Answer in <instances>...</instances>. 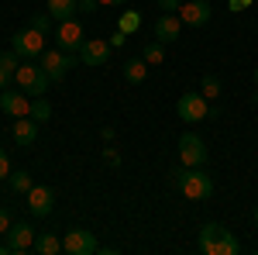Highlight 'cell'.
I'll use <instances>...</instances> for the list:
<instances>
[{
  "instance_id": "7c38bea8",
  "label": "cell",
  "mask_w": 258,
  "mask_h": 255,
  "mask_svg": "<svg viewBox=\"0 0 258 255\" xmlns=\"http://www.w3.org/2000/svg\"><path fill=\"white\" fill-rule=\"evenodd\" d=\"M76 56H80L83 66H107V59H110V41H103V38H86Z\"/></svg>"
},
{
  "instance_id": "d4e9b609",
  "label": "cell",
  "mask_w": 258,
  "mask_h": 255,
  "mask_svg": "<svg viewBox=\"0 0 258 255\" xmlns=\"http://www.w3.org/2000/svg\"><path fill=\"white\" fill-rule=\"evenodd\" d=\"M162 59H165V45H162V41L145 45V62H148V66H162Z\"/></svg>"
},
{
  "instance_id": "5bb4252c",
  "label": "cell",
  "mask_w": 258,
  "mask_h": 255,
  "mask_svg": "<svg viewBox=\"0 0 258 255\" xmlns=\"http://www.w3.org/2000/svg\"><path fill=\"white\" fill-rule=\"evenodd\" d=\"M210 14H214V11H210L207 0H189V4L179 7V21L189 24V28H203V24L210 21Z\"/></svg>"
},
{
  "instance_id": "f35d334b",
  "label": "cell",
  "mask_w": 258,
  "mask_h": 255,
  "mask_svg": "<svg viewBox=\"0 0 258 255\" xmlns=\"http://www.w3.org/2000/svg\"><path fill=\"white\" fill-rule=\"evenodd\" d=\"M0 255H7V245H0Z\"/></svg>"
},
{
  "instance_id": "1f68e13d",
  "label": "cell",
  "mask_w": 258,
  "mask_h": 255,
  "mask_svg": "<svg viewBox=\"0 0 258 255\" xmlns=\"http://www.w3.org/2000/svg\"><path fill=\"white\" fill-rule=\"evenodd\" d=\"M11 224H14V221H11V214L0 207V235H7V228H11Z\"/></svg>"
},
{
  "instance_id": "603a6c76",
  "label": "cell",
  "mask_w": 258,
  "mask_h": 255,
  "mask_svg": "<svg viewBox=\"0 0 258 255\" xmlns=\"http://www.w3.org/2000/svg\"><path fill=\"white\" fill-rule=\"evenodd\" d=\"M200 93H203L207 100H217L220 97V79L214 76V73H207V76H203V83H200Z\"/></svg>"
},
{
  "instance_id": "2e32d148",
  "label": "cell",
  "mask_w": 258,
  "mask_h": 255,
  "mask_svg": "<svg viewBox=\"0 0 258 255\" xmlns=\"http://www.w3.org/2000/svg\"><path fill=\"white\" fill-rule=\"evenodd\" d=\"M220 231H224V224L220 221H207L203 228H200V252L203 255H217V238H220Z\"/></svg>"
},
{
  "instance_id": "8fae6325",
  "label": "cell",
  "mask_w": 258,
  "mask_h": 255,
  "mask_svg": "<svg viewBox=\"0 0 258 255\" xmlns=\"http://www.w3.org/2000/svg\"><path fill=\"white\" fill-rule=\"evenodd\" d=\"M24 196H28V211H31V217H48L52 207H55V190H52V186H31Z\"/></svg>"
},
{
  "instance_id": "83f0119b",
  "label": "cell",
  "mask_w": 258,
  "mask_h": 255,
  "mask_svg": "<svg viewBox=\"0 0 258 255\" xmlns=\"http://www.w3.org/2000/svg\"><path fill=\"white\" fill-rule=\"evenodd\" d=\"M162 14H179V7H182V0H159Z\"/></svg>"
},
{
  "instance_id": "7402d4cb",
  "label": "cell",
  "mask_w": 258,
  "mask_h": 255,
  "mask_svg": "<svg viewBox=\"0 0 258 255\" xmlns=\"http://www.w3.org/2000/svg\"><path fill=\"white\" fill-rule=\"evenodd\" d=\"M117 28L124 31V35H135V31L141 28V14H138V11H124L120 21H117Z\"/></svg>"
},
{
  "instance_id": "9c48e42d",
  "label": "cell",
  "mask_w": 258,
  "mask_h": 255,
  "mask_svg": "<svg viewBox=\"0 0 258 255\" xmlns=\"http://www.w3.org/2000/svg\"><path fill=\"white\" fill-rule=\"evenodd\" d=\"M55 41H59L62 52H80L83 41H86V31H83V24L76 18H66L55 24Z\"/></svg>"
},
{
  "instance_id": "7a4b0ae2",
  "label": "cell",
  "mask_w": 258,
  "mask_h": 255,
  "mask_svg": "<svg viewBox=\"0 0 258 255\" xmlns=\"http://www.w3.org/2000/svg\"><path fill=\"white\" fill-rule=\"evenodd\" d=\"M11 52H18V59H24V62H38L41 52H45V35L28 24V28L11 35Z\"/></svg>"
},
{
  "instance_id": "74e56055",
  "label": "cell",
  "mask_w": 258,
  "mask_h": 255,
  "mask_svg": "<svg viewBox=\"0 0 258 255\" xmlns=\"http://www.w3.org/2000/svg\"><path fill=\"white\" fill-rule=\"evenodd\" d=\"M251 79H255V86H258V66H255V73H251Z\"/></svg>"
},
{
  "instance_id": "8992f818",
  "label": "cell",
  "mask_w": 258,
  "mask_h": 255,
  "mask_svg": "<svg viewBox=\"0 0 258 255\" xmlns=\"http://www.w3.org/2000/svg\"><path fill=\"white\" fill-rule=\"evenodd\" d=\"M176 114L186 124H200V121L210 114V100L203 97V93H182L179 104H176Z\"/></svg>"
},
{
  "instance_id": "cb8c5ba5",
  "label": "cell",
  "mask_w": 258,
  "mask_h": 255,
  "mask_svg": "<svg viewBox=\"0 0 258 255\" xmlns=\"http://www.w3.org/2000/svg\"><path fill=\"white\" fill-rule=\"evenodd\" d=\"M31 186H35V183H31V176H28L24 169H14V173H11V190H14V193H28Z\"/></svg>"
},
{
  "instance_id": "6da1fadb",
  "label": "cell",
  "mask_w": 258,
  "mask_h": 255,
  "mask_svg": "<svg viewBox=\"0 0 258 255\" xmlns=\"http://www.w3.org/2000/svg\"><path fill=\"white\" fill-rule=\"evenodd\" d=\"M172 183L186 200H210L214 196V179L203 173V166H179L172 169Z\"/></svg>"
},
{
  "instance_id": "836d02e7",
  "label": "cell",
  "mask_w": 258,
  "mask_h": 255,
  "mask_svg": "<svg viewBox=\"0 0 258 255\" xmlns=\"http://www.w3.org/2000/svg\"><path fill=\"white\" fill-rule=\"evenodd\" d=\"M248 4H251V0H227V7H231V11H234V14H238V11H244V7H248Z\"/></svg>"
},
{
  "instance_id": "4fadbf2b",
  "label": "cell",
  "mask_w": 258,
  "mask_h": 255,
  "mask_svg": "<svg viewBox=\"0 0 258 255\" xmlns=\"http://www.w3.org/2000/svg\"><path fill=\"white\" fill-rule=\"evenodd\" d=\"M11 138H14L18 148H31V145L38 141V121L35 118H14V124H11Z\"/></svg>"
},
{
  "instance_id": "484cf974",
  "label": "cell",
  "mask_w": 258,
  "mask_h": 255,
  "mask_svg": "<svg viewBox=\"0 0 258 255\" xmlns=\"http://www.w3.org/2000/svg\"><path fill=\"white\" fill-rule=\"evenodd\" d=\"M28 24H31L35 31H41V35H48V31H52V24H55V18L45 11V14H31V21H28Z\"/></svg>"
},
{
  "instance_id": "277c9868",
  "label": "cell",
  "mask_w": 258,
  "mask_h": 255,
  "mask_svg": "<svg viewBox=\"0 0 258 255\" xmlns=\"http://www.w3.org/2000/svg\"><path fill=\"white\" fill-rule=\"evenodd\" d=\"M38 66L52 76V83H59V79H66V73L76 66V56H73V52H62V48H45Z\"/></svg>"
},
{
  "instance_id": "e0dca14e",
  "label": "cell",
  "mask_w": 258,
  "mask_h": 255,
  "mask_svg": "<svg viewBox=\"0 0 258 255\" xmlns=\"http://www.w3.org/2000/svg\"><path fill=\"white\" fill-rule=\"evenodd\" d=\"M76 11H80V0H48V14L55 21L76 18Z\"/></svg>"
},
{
  "instance_id": "ac0fdd59",
  "label": "cell",
  "mask_w": 258,
  "mask_h": 255,
  "mask_svg": "<svg viewBox=\"0 0 258 255\" xmlns=\"http://www.w3.org/2000/svg\"><path fill=\"white\" fill-rule=\"evenodd\" d=\"M35 252L38 255H59L62 252V238L52 235V231H45V235L35 238Z\"/></svg>"
},
{
  "instance_id": "52a82bcc",
  "label": "cell",
  "mask_w": 258,
  "mask_h": 255,
  "mask_svg": "<svg viewBox=\"0 0 258 255\" xmlns=\"http://www.w3.org/2000/svg\"><path fill=\"white\" fill-rule=\"evenodd\" d=\"M62 252L66 255H93V252H100V241L86 228H69L66 238H62Z\"/></svg>"
},
{
  "instance_id": "9a60e30c",
  "label": "cell",
  "mask_w": 258,
  "mask_h": 255,
  "mask_svg": "<svg viewBox=\"0 0 258 255\" xmlns=\"http://www.w3.org/2000/svg\"><path fill=\"white\" fill-rule=\"evenodd\" d=\"M179 35H182V21H179V14H162V18L155 21V41L172 45Z\"/></svg>"
},
{
  "instance_id": "44dd1931",
  "label": "cell",
  "mask_w": 258,
  "mask_h": 255,
  "mask_svg": "<svg viewBox=\"0 0 258 255\" xmlns=\"http://www.w3.org/2000/svg\"><path fill=\"white\" fill-rule=\"evenodd\" d=\"M28 118H35L38 124H41V121H48V118H52V104H48L45 97H31V114H28Z\"/></svg>"
},
{
  "instance_id": "8d00e7d4",
  "label": "cell",
  "mask_w": 258,
  "mask_h": 255,
  "mask_svg": "<svg viewBox=\"0 0 258 255\" xmlns=\"http://www.w3.org/2000/svg\"><path fill=\"white\" fill-rule=\"evenodd\" d=\"M120 4H127V0H100V7H120Z\"/></svg>"
},
{
  "instance_id": "d6a6232c",
  "label": "cell",
  "mask_w": 258,
  "mask_h": 255,
  "mask_svg": "<svg viewBox=\"0 0 258 255\" xmlns=\"http://www.w3.org/2000/svg\"><path fill=\"white\" fill-rule=\"evenodd\" d=\"M107 41H110V48H114V45H124V41H127V35H124V31L117 28V31H114V35H110Z\"/></svg>"
},
{
  "instance_id": "ffe728a7",
  "label": "cell",
  "mask_w": 258,
  "mask_h": 255,
  "mask_svg": "<svg viewBox=\"0 0 258 255\" xmlns=\"http://www.w3.org/2000/svg\"><path fill=\"white\" fill-rule=\"evenodd\" d=\"M241 252V245H238V238L231 235L227 228L220 231V238H217V255H238Z\"/></svg>"
},
{
  "instance_id": "f546056e",
  "label": "cell",
  "mask_w": 258,
  "mask_h": 255,
  "mask_svg": "<svg viewBox=\"0 0 258 255\" xmlns=\"http://www.w3.org/2000/svg\"><path fill=\"white\" fill-rule=\"evenodd\" d=\"M0 179H11V159L4 148H0Z\"/></svg>"
},
{
  "instance_id": "d6986e66",
  "label": "cell",
  "mask_w": 258,
  "mask_h": 255,
  "mask_svg": "<svg viewBox=\"0 0 258 255\" xmlns=\"http://www.w3.org/2000/svg\"><path fill=\"white\" fill-rule=\"evenodd\" d=\"M145 76H148V62H145V56L124 62V79H127V83H141Z\"/></svg>"
},
{
  "instance_id": "30bf717a",
  "label": "cell",
  "mask_w": 258,
  "mask_h": 255,
  "mask_svg": "<svg viewBox=\"0 0 258 255\" xmlns=\"http://www.w3.org/2000/svg\"><path fill=\"white\" fill-rule=\"evenodd\" d=\"M0 111L7 114V118H28L31 114V97L24 93V90H0Z\"/></svg>"
},
{
  "instance_id": "f1b7e54d",
  "label": "cell",
  "mask_w": 258,
  "mask_h": 255,
  "mask_svg": "<svg viewBox=\"0 0 258 255\" xmlns=\"http://www.w3.org/2000/svg\"><path fill=\"white\" fill-rule=\"evenodd\" d=\"M103 159H107L110 166H120V152L114 148V145H110V141H107V148H103Z\"/></svg>"
},
{
  "instance_id": "d590c367",
  "label": "cell",
  "mask_w": 258,
  "mask_h": 255,
  "mask_svg": "<svg viewBox=\"0 0 258 255\" xmlns=\"http://www.w3.org/2000/svg\"><path fill=\"white\" fill-rule=\"evenodd\" d=\"M11 73H7V69H4V66H0V90H7V86H11Z\"/></svg>"
},
{
  "instance_id": "ab89813d",
  "label": "cell",
  "mask_w": 258,
  "mask_h": 255,
  "mask_svg": "<svg viewBox=\"0 0 258 255\" xmlns=\"http://www.w3.org/2000/svg\"><path fill=\"white\" fill-rule=\"evenodd\" d=\"M255 224H258V207H255Z\"/></svg>"
},
{
  "instance_id": "5b68a950",
  "label": "cell",
  "mask_w": 258,
  "mask_h": 255,
  "mask_svg": "<svg viewBox=\"0 0 258 255\" xmlns=\"http://www.w3.org/2000/svg\"><path fill=\"white\" fill-rule=\"evenodd\" d=\"M4 245H7V252H31L35 248V224L31 221H14L11 228H7V235H4Z\"/></svg>"
},
{
  "instance_id": "e575fe53",
  "label": "cell",
  "mask_w": 258,
  "mask_h": 255,
  "mask_svg": "<svg viewBox=\"0 0 258 255\" xmlns=\"http://www.w3.org/2000/svg\"><path fill=\"white\" fill-rule=\"evenodd\" d=\"M114 135H117V131H114L110 124H103V128H100V138H103V141H114Z\"/></svg>"
},
{
  "instance_id": "4316f807",
  "label": "cell",
  "mask_w": 258,
  "mask_h": 255,
  "mask_svg": "<svg viewBox=\"0 0 258 255\" xmlns=\"http://www.w3.org/2000/svg\"><path fill=\"white\" fill-rule=\"evenodd\" d=\"M0 66H4V69H7V73L14 76V69H18V66H21L18 52H4V56H0Z\"/></svg>"
},
{
  "instance_id": "3957f363",
  "label": "cell",
  "mask_w": 258,
  "mask_h": 255,
  "mask_svg": "<svg viewBox=\"0 0 258 255\" xmlns=\"http://www.w3.org/2000/svg\"><path fill=\"white\" fill-rule=\"evenodd\" d=\"M14 83H18V90H24L28 97H45V90H48L52 76H48L41 66L24 62V66H18V69H14Z\"/></svg>"
},
{
  "instance_id": "4dcf8cb0",
  "label": "cell",
  "mask_w": 258,
  "mask_h": 255,
  "mask_svg": "<svg viewBox=\"0 0 258 255\" xmlns=\"http://www.w3.org/2000/svg\"><path fill=\"white\" fill-rule=\"evenodd\" d=\"M80 11L83 14H93V11H100V0H80Z\"/></svg>"
},
{
  "instance_id": "ba28073f",
  "label": "cell",
  "mask_w": 258,
  "mask_h": 255,
  "mask_svg": "<svg viewBox=\"0 0 258 255\" xmlns=\"http://www.w3.org/2000/svg\"><path fill=\"white\" fill-rule=\"evenodd\" d=\"M176 148H179V162H182V166H203L207 156H210V152H207V145H203V138L193 135V131L179 135Z\"/></svg>"
}]
</instances>
